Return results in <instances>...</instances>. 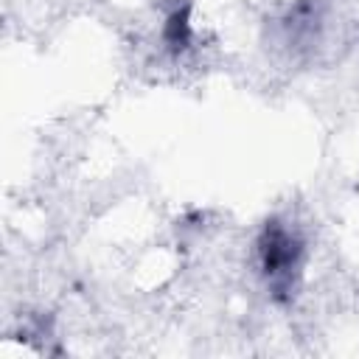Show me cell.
<instances>
[{"label":"cell","instance_id":"obj_1","mask_svg":"<svg viewBox=\"0 0 359 359\" xmlns=\"http://www.w3.org/2000/svg\"><path fill=\"white\" fill-rule=\"evenodd\" d=\"M258 261L261 272L266 275L269 292L275 297H289L303 264V238L289 224L272 219L258 238Z\"/></svg>","mask_w":359,"mask_h":359},{"label":"cell","instance_id":"obj_2","mask_svg":"<svg viewBox=\"0 0 359 359\" xmlns=\"http://www.w3.org/2000/svg\"><path fill=\"white\" fill-rule=\"evenodd\" d=\"M191 6L185 3V6H177L171 14H168V20H165V25H163V42L171 48V50H182V48H188L191 45V36H194V31H191Z\"/></svg>","mask_w":359,"mask_h":359}]
</instances>
